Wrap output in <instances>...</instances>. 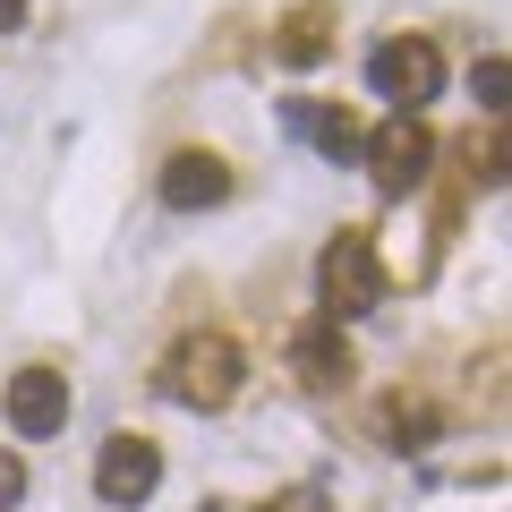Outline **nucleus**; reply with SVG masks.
Segmentation results:
<instances>
[{
	"instance_id": "nucleus-9",
	"label": "nucleus",
	"mask_w": 512,
	"mask_h": 512,
	"mask_svg": "<svg viewBox=\"0 0 512 512\" xmlns=\"http://www.w3.org/2000/svg\"><path fill=\"white\" fill-rule=\"evenodd\" d=\"M325 52H333V18L325 9H291V18L274 26V60L282 69H316Z\"/></svg>"
},
{
	"instance_id": "nucleus-2",
	"label": "nucleus",
	"mask_w": 512,
	"mask_h": 512,
	"mask_svg": "<svg viewBox=\"0 0 512 512\" xmlns=\"http://www.w3.org/2000/svg\"><path fill=\"white\" fill-rule=\"evenodd\" d=\"M239 384H248V359H239L231 333H188V342L163 359V393L180 410H231Z\"/></svg>"
},
{
	"instance_id": "nucleus-7",
	"label": "nucleus",
	"mask_w": 512,
	"mask_h": 512,
	"mask_svg": "<svg viewBox=\"0 0 512 512\" xmlns=\"http://www.w3.org/2000/svg\"><path fill=\"white\" fill-rule=\"evenodd\" d=\"M231 197V163H222L214 146H180L163 163V205L171 214H205V205H222Z\"/></svg>"
},
{
	"instance_id": "nucleus-3",
	"label": "nucleus",
	"mask_w": 512,
	"mask_h": 512,
	"mask_svg": "<svg viewBox=\"0 0 512 512\" xmlns=\"http://www.w3.org/2000/svg\"><path fill=\"white\" fill-rule=\"evenodd\" d=\"M367 180H376V197L384 205H402V197H419L427 188V163H436V137H427V120L419 111H393V120L367 137Z\"/></svg>"
},
{
	"instance_id": "nucleus-12",
	"label": "nucleus",
	"mask_w": 512,
	"mask_h": 512,
	"mask_svg": "<svg viewBox=\"0 0 512 512\" xmlns=\"http://www.w3.org/2000/svg\"><path fill=\"white\" fill-rule=\"evenodd\" d=\"M504 77H512V69H504V52H478V69H470V94L495 111V103H504Z\"/></svg>"
},
{
	"instance_id": "nucleus-14",
	"label": "nucleus",
	"mask_w": 512,
	"mask_h": 512,
	"mask_svg": "<svg viewBox=\"0 0 512 512\" xmlns=\"http://www.w3.org/2000/svg\"><path fill=\"white\" fill-rule=\"evenodd\" d=\"M9 504H26V461L18 453H0V512Z\"/></svg>"
},
{
	"instance_id": "nucleus-15",
	"label": "nucleus",
	"mask_w": 512,
	"mask_h": 512,
	"mask_svg": "<svg viewBox=\"0 0 512 512\" xmlns=\"http://www.w3.org/2000/svg\"><path fill=\"white\" fill-rule=\"evenodd\" d=\"M26 26V0H0V35H18Z\"/></svg>"
},
{
	"instance_id": "nucleus-5",
	"label": "nucleus",
	"mask_w": 512,
	"mask_h": 512,
	"mask_svg": "<svg viewBox=\"0 0 512 512\" xmlns=\"http://www.w3.org/2000/svg\"><path fill=\"white\" fill-rule=\"evenodd\" d=\"M154 487H163V444L154 436H111L103 453H94V495H103V504L137 512Z\"/></svg>"
},
{
	"instance_id": "nucleus-13",
	"label": "nucleus",
	"mask_w": 512,
	"mask_h": 512,
	"mask_svg": "<svg viewBox=\"0 0 512 512\" xmlns=\"http://www.w3.org/2000/svg\"><path fill=\"white\" fill-rule=\"evenodd\" d=\"M256 512H333V495L325 487H282L274 504H256Z\"/></svg>"
},
{
	"instance_id": "nucleus-6",
	"label": "nucleus",
	"mask_w": 512,
	"mask_h": 512,
	"mask_svg": "<svg viewBox=\"0 0 512 512\" xmlns=\"http://www.w3.org/2000/svg\"><path fill=\"white\" fill-rule=\"evenodd\" d=\"M0 410H9V427H18L26 444L60 436V427H69V376H60V367H18L9 393H0Z\"/></svg>"
},
{
	"instance_id": "nucleus-8",
	"label": "nucleus",
	"mask_w": 512,
	"mask_h": 512,
	"mask_svg": "<svg viewBox=\"0 0 512 512\" xmlns=\"http://www.w3.org/2000/svg\"><path fill=\"white\" fill-rule=\"evenodd\" d=\"M291 376L308 384V393H342L359 367H350V342H342V325H325V316H308V325L291 333Z\"/></svg>"
},
{
	"instance_id": "nucleus-10",
	"label": "nucleus",
	"mask_w": 512,
	"mask_h": 512,
	"mask_svg": "<svg viewBox=\"0 0 512 512\" xmlns=\"http://www.w3.org/2000/svg\"><path fill=\"white\" fill-rule=\"evenodd\" d=\"M308 137L325 146V163H359V154H367V128H359V111H350V103L308 111Z\"/></svg>"
},
{
	"instance_id": "nucleus-1",
	"label": "nucleus",
	"mask_w": 512,
	"mask_h": 512,
	"mask_svg": "<svg viewBox=\"0 0 512 512\" xmlns=\"http://www.w3.org/2000/svg\"><path fill=\"white\" fill-rule=\"evenodd\" d=\"M316 299H325V325H350V316L384 308V256H376V231H333L325 256H316Z\"/></svg>"
},
{
	"instance_id": "nucleus-11",
	"label": "nucleus",
	"mask_w": 512,
	"mask_h": 512,
	"mask_svg": "<svg viewBox=\"0 0 512 512\" xmlns=\"http://www.w3.org/2000/svg\"><path fill=\"white\" fill-rule=\"evenodd\" d=\"M384 436H393V453H419V444L436 436V410H427L419 393H393V402H384Z\"/></svg>"
},
{
	"instance_id": "nucleus-4",
	"label": "nucleus",
	"mask_w": 512,
	"mask_h": 512,
	"mask_svg": "<svg viewBox=\"0 0 512 512\" xmlns=\"http://www.w3.org/2000/svg\"><path fill=\"white\" fill-rule=\"evenodd\" d=\"M367 86H376L384 103L419 111V103H436V86H444V52L427 35H393V43L367 52Z\"/></svg>"
}]
</instances>
